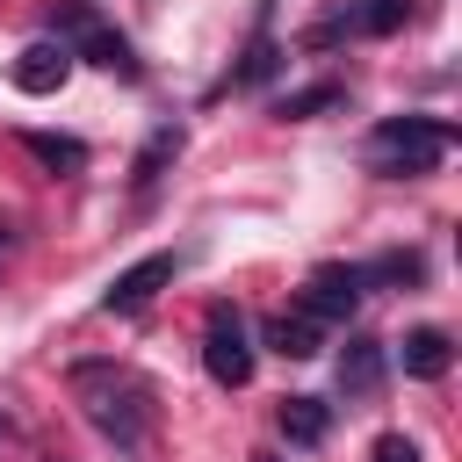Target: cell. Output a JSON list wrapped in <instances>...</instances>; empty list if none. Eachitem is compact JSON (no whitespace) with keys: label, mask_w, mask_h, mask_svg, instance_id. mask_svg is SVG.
<instances>
[{"label":"cell","mask_w":462,"mask_h":462,"mask_svg":"<svg viewBox=\"0 0 462 462\" xmlns=\"http://www.w3.org/2000/svg\"><path fill=\"white\" fill-rule=\"evenodd\" d=\"M383 368H390L383 339H346V354H339V390H346V397H375V390H383Z\"/></svg>","instance_id":"7"},{"label":"cell","mask_w":462,"mask_h":462,"mask_svg":"<svg viewBox=\"0 0 462 462\" xmlns=\"http://www.w3.org/2000/svg\"><path fill=\"white\" fill-rule=\"evenodd\" d=\"M79 51H87L94 65H108V72H137V65H130V43H123V36H108L101 22H87V29H79Z\"/></svg>","instance_id":"12"},{"label":"cell","mask_w":462,"mask_h":462,"mask_svg":"<svg viewBox=\"0 0 462 462\" xmlns=\"http://www.w3.org/2000/svg\"><path fill=\"white\" fill-rule=\"evenodd\" d=\"M22 144H29L43 166H65V173H79V166H87V144H79V137H51V130H29Z\"/></svg>","instance_id":"13"},{"label":"cell","mask_w":462,"mask_h":462,"mask_svg":"<svg viewBox=\"0 0 462 462\" xmlns=\"http://www.w3.org/2000/svg\"><path fill=\"white\" fill-rule=\"evenodd\" d=\"M180 274V253H144L137 267H123L116 282H108V296H101V310H137V303H152L166 282Z\"/></svg>","instance_id":"5"},{"label":"cell","mask_w":462,"mask_h":462,"mask_svg":"<svg viewBox=\"0 0 462 462\" xmlns=\"http://www.w3.org/2000/svg\"><path fill=\"white\" fill-rule=\"evenodd\" d=\"M173 152H180V130H173V123H166V130H152V144L137 152V166H130V180H137V188H152V180H159V166H166Z\"/></svg>","instance_id":"14"},{"label":"cell","mask_w":462,"mask_h":462,"mask_svg":"<svg viewBox=\"0 0 462 462\" xmlns=\"http://www.w3.org/2000/svg\"><path fill=\"white\" fill-rule=\"evenodd\" d=\"M361 282H419V253H383L361 267Z\"/></svg>","instance_id":"15"},{"label":"cell","mask_w":462,"mask_h":462,"mask_svg":"<svg viewBox=\"0 0 462 462\" xmlns=\"http://www.w3.org/2000/svg\"><path fill=\"white\" fill-rule=\"evenodd\" d=\"M267 339H274V354H289V361H310V354H318V339H325V325H318L310 310H296V318L282 310V318L267 325Z\"/></svg>","instance_id":"11"},{"label":"cell","mask_w":462,"mask_h":462,"mask_svg":"<svg viewBox=\"0 0 462 462\" xmlns=\"http://www.w3.org/2000/svg\"><path fill=\"white\" fill-rule=\"evenodd\" d=\"M0 253H7V231H0Z\"/></svg>","instance_id":"20"},{"label":"cell","mask_w":462,"mask_h":462,"mask_svg":"<svg viewBox=\"0 0 462 462\" xmlns=\"http://www.w3.org/2000/svg\"><path fill=\"white\" fill-rule=\"evenodd\" d=\"M253 462H282V455H253Z\"/></svg>","instance_id":"19"},{"label":"cell","mask_w":462,"mask_h":462,"mask_svg":"<svg viewBox=\"0 0 462 462\" xmlns=\"http://www.w3.org/2000/svg\"><path fill=\"white\" fill-rule=\"evenodd\" d=\"M72 390H79L94 433L116 440V455H144V433H152V390H144L130 368H116V361H79V368H72Z\"/></svg>","instance_id":"1"},{"label":"cell","mask_w":462,"mask_h":462,"mask_svg":"<svg viewBox=\"0 0 462 462\" xmlns=\"http://www.w3.org/2000/svg\"><path fill=\"white\" fill-rule=\"evenodd\" d=\"M440 159H448V123H433V116H390L368 137L375 173H433Z\"/></svg>","instance_id":"2"},{"label":"cell","mask_w":462,"mask_h":462,"mask_svg":"<svg viewBox=\"0 0 462 462\" xmlns=\"http://www.w3.org/2000/svg\"><path fill=\"white\" fill-rule=\"evenodd\" d=\"M318 108H339V87H332V79H325V87H303V94L282 101V116H318Z\"/></svg>","instance_id":"16"},{"label":"cell","mask_w":462,"mask_h":462,"mask_svg":"<svg viewBox=\"0 0 462 462\" xmlns=\"http://www.w3.org/2000/svg\"><path fill=\"white\" fill-rule=\"evenodd\" d=\"M397 22H404V0H361V7H346L339 22H325L318 36H339V29H346V36H390Z\"/></svg>","instance_id":"10"},{"label":"cell","mask_w":462,"mask_h":462,"mask_svg":"<svg viewBox=\"0 0 462 462\" xmlns=\"http://www.w3.org/2000/svg\"><path fill=\"white\" fill-rule=\"evenodd\" d=\"M375 462H419V448H411L404 433H383V440H375Z\"/></svg>","instance_id":"17"},{"label":"cell","mask_w":462,"mask_h":462,"mask_svg":"<svg viewBox=\"0 0 462 462\" xmlns=\"http://www.w3.org/2000/svg\"><path fill=\"white\" fill-rule=\"evenodd\" d=\"M202 368H209V383H224V390H245V383H253L245 318H238L231 303H217V310H209V325H202Z\"/></svg>","instance_id":"3"},{"label":"cell","mask_w":462,"mask_h":462,"mask_svg":"<svg viewBox=\"0 0 462 462\" xmlns=\"http://www.w3.org/2000/svg\"><path fill=\"white\" fill-rule=\"evenodd\" d=\"M361 267H318L310 282H303V310L318 318V325H346L354 318V303H361Z\"/></svg>","instance_id":"4"},{"label":"cell","mask_w":462,"mask_h":462,"mask_svg":"<svg viewBox=\"0 0 462 462\" xmlns=\"http://www.w3.org/2000/svg\"><path fill=\"white\" fill-rule=\"evenodd\" d=\"M267 65H274V51H267V43H253V58H245V72H238V79H267Z\"/></svg>","instance_id":"18"},{"label":"cell","mask_w":462,"mask_h":462,"mask_svg":"<svg viewBox=\"0 0 462 462\" xmlns=\"http://www.w3.org/2000/svg\"><path fill=\"white\" fill-rule=\"evenodd\" d=\"M448 361H455V339H448L440 325H419V332H404V375L433 383V375H448Z\"/></svg>","instance_id":"8"},{"label":"cell","mask_w":462,"mask_h":462,"mask_svg":"<svg viewBox=\"0 0 462 462\" xmlns=\"http://www.w3.org/2000/svg\"><path fill=\"white\" fill-rule=\"evenodd\" d=\"M72 58H79L72 43H29V51L7 65V79H14L22 94H58V87L72 79Z\"/></svg>","instance_id":"6"},{"label":"cell","mask_w":462,"mask_h":462,"mask_svg":"<svg viewBox=\"0 0 462 462\" xmlns=\"http://www.w3.org/2000/svg\"><path fill=\"white\" fill-rule=\"evenodd\" d=\"M332 433V404H318V397H282V440L289 448H318Z\"/></svg>","instance_id":"9"}]
</instances>
